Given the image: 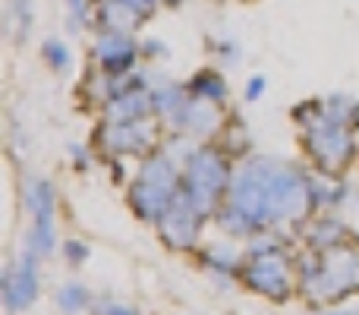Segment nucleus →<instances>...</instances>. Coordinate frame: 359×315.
<instances>
[{"label": "nucleus", "mask_w": 359, "mask_h": 315, "mask_svg": "<svg viewBox=\"0 0 359 315\" xmlns=\"http://www.w3.org/2000/svg\"><path fill=\"white\" fill-rule=\"evenodd\" d=\"M224 180H227V167H224L221 155L205 149L192 158L186 199H189V205L198 211V215H205V211L215 205V199L221 196V189H224Z\"/></svg>", "instance_id": "obj_1"}, {"label": "nucleus", "mask_w": 359, "mask_h": 315, "mask_svg": "<svg viewBox=\"0 0 359 315\" xmlns=\"http://www.w3.org/2000/svg\"><path fill=\"white\" fill-rule=\"evenodd\" d=\"M249 287L268 293V297H284L287 293V262L274 246H265L252 255V265L246 272Z\"/></svg>", "instance_id": "obj_2"}, {"label": "nucleus", "mask_w": 359, "mask_h": 315, "mask_svg": "<svg viewBox=\"0 0 359 315\" xmlns=\"http://www.w3.org/2000/svg\"><path fill=\"white\" fill-rule=\"evenodd\" d=\"M35 255L38 253H32V249H29V255H25V259L19 262L13 272L4 274V303H6V309L22 312V309H29V306L35 303V297H38Z\"/></svg>", "instance_id": "obj_3"}, {"label": "nucleus", "mask_w": 359, "mask_h": 315, "mask_svg": "<svg viewBox=\"0 0 359 315\" xmlns=\"http://www.w3.org/2000/svg\"><path fill=\"white\" fill-rule=\"evenodd\" d=\"M309 145L322 164H344V161L350 158V152H353L347 126L334 117L325 120L322 126H316V130L309 133Z\"/></svg>", "instance_id": "obj_4"}, {"label": "nucleus", "mask_w": 359, "mask_h": 315, "mask_svg": "<svg viewBox=\"0 0 359 315\" xmlns=\"http://www.w3.org/2000/svg\"><path fill=\"white\" fill-rule=\"evenodd\" d=\"M161 230L164 236H168L174 246H189L192 240H196V230H198V211L189 205V199H180V205L174 202L170 205V211L164 215L161 221Z\"/></svg>", "instance_id": "obj_5"}, {"label": "nucleus", "mask_w": 359, "mask_h": 315, "mask_svg": "<svg viewBox=\"0 0 359 315\" xmlns=\"http://www.w3.org/2000/svg\"><path fill=\"white\" fill-rule=\"evenodd\" d=\"M95 54H98V60L104 63V69H111V73H123V69H130L133 60H136V48H133V41L126 38V32H114V29L98 41Z\"/></svg>", "instance_id": "obj_6"}, {"label": "nucleus", "mask_w": 359, "mask_h": 315, "mask_svg": "<svg viewBox=\"0 0 359 315\" xmlns=\"http://www.w3.org/2000/svg\"><path fill=\"white\" fill-rule=\"evenodd\" d=\"M25 205L35 221H54V186L48 180H32L25 186Z\"/></svg>", "instance_id": "obj_7"}, {"label": "nucleus", "mask_w": 359, "mask_h": 315, "mask_svg": "<svg viewBox=\"0 0 359 315\" xmlns=\"http://www.w3.org/2000/svg\"><path fill=\"white\" fill-rule=\"evenodd\" d=\"M145 107H149V101L139 92H123L117 98V105L111 107V117L117 120V123H133V120H139L145 114Z\"/></svg>", "instance_id": "obj_8"}, {"label": "nucleus", "mask_w": 359, "mask_h": 315, "mask_svg": "<svg viewBox=\"0 0 359 315\" xmlns=\"http://www.w3.org/2000/svg\"><path fill=\"white\" fill-rule=\"evenodd\" d=\"M57 303H60V309L67 312V315H73V312L86 309V303H88V293L82 290L79 284H67L60 293H57Z\"/></svg>", "instance_id": "obj_9"}, {"label": "nucleus", "mask_w": 359, "mask_h": 315, "mask_svg": "<svg viewBox=\"0 0 359 315\" xmlns=\"http://www.w3.org/2000/svg\"><path fill=\"white\" fill-rule=\"evenodd\" d=\"M44 57H48V63L54 69L69 67V51H67V44L57 41V38H48V41H44Z\"/></svg>", "instance_id": "obj_10"}, {"label": "nucleus", "mask_w": 359, "mask_h": 315, "mask_svg": "<svg viewBox=\"0 0 359 315\" xmlns=\"http://www.w3.org/2000/svg\"><path fill=\"white\" fill-rule=\"evenodd\" d=\"M196 88H202L198 95H208V98H224V82L217 79L215 73H202V76H196Z\"/></svg>", "instance_id": "obj_11"}, {"label": "nucleus", "mask_w": 359, "mask_h": 315, "mask_svg": "<svg viewBox=\"0 0 359 315\" xmlns=\"http://www.w3.org/2000/svg\"><path fill=\"white\" fill-rule=\"evenodd\" d=\"M16 22H19V35L32 32V0H16Z\"/></svg>", "instance_id": "obj_12"}, {"label": "nucleus", "mask_w": 359, "mask_h": 315, "mask_svg": "<svg viewBox=\"0 0 359 315\" xmlns=\"http://www.w3.org/2000/svg\"><path fill=\"white\" fill-rule=\"evenodd\" d=\"M69 13H73L69 29H82V19H86V0H69Z\"/></svg>", "instance_id": "obj_13"}, {"label": "nucleus", "mask_w": 359, "mask_h": 315, "mask_svg": "<svg viewBox=\"0 0 359 315\" xmlns=\"http://www.w3.org/2000/svg\"><path fill=\"white\" fill-rule=\"evenodd\" d=\"M67 255H69V262H86L88 259V246L86 243H67Z\"/></svg>", "instance_id": "obj_14"}, {"label": "nucleus", "mask_w": 359, "mask_h": 315, "mask_svg": "<svg viewBox=\"0 0 359 315\" xmlns=\"http://www.w3.org/2000/svg\"><path fill=\"white\" fill-rule=\"evenodd\" d=\"M262 88H265V79H262V76H255V79H249V86H246V98H249V101L262 98Z\"/></svg>", "instance_id": "obj_15"}, {"label": "nucleus", "mask_w": 359, "mask_h": 315, "mask_svg": "<svg viewBox=\"0 0 359 315\" xmlns=\"http://www.w3.org/2000/svg\"><path fill=\"white\" fill-rule=\"evenodd\" d=\"M98 315H136V312L120 303H104V306H98Z\"/></svg>", "instance_id": "obj_16"}, {"label": "nucleus", "mask_w": 359, "mask_h": 315, "mask_svg": "<svg viewBox=\"0 0 359 315\" xmlns=\"http://www.w3.org/2000/svg\"><path fill=\"white\" fill-rule=\"evenodd\" d=\"M337 315H350V312H337Z\"/></svg>", "instance_id": "obj_17"}]
</instances>
